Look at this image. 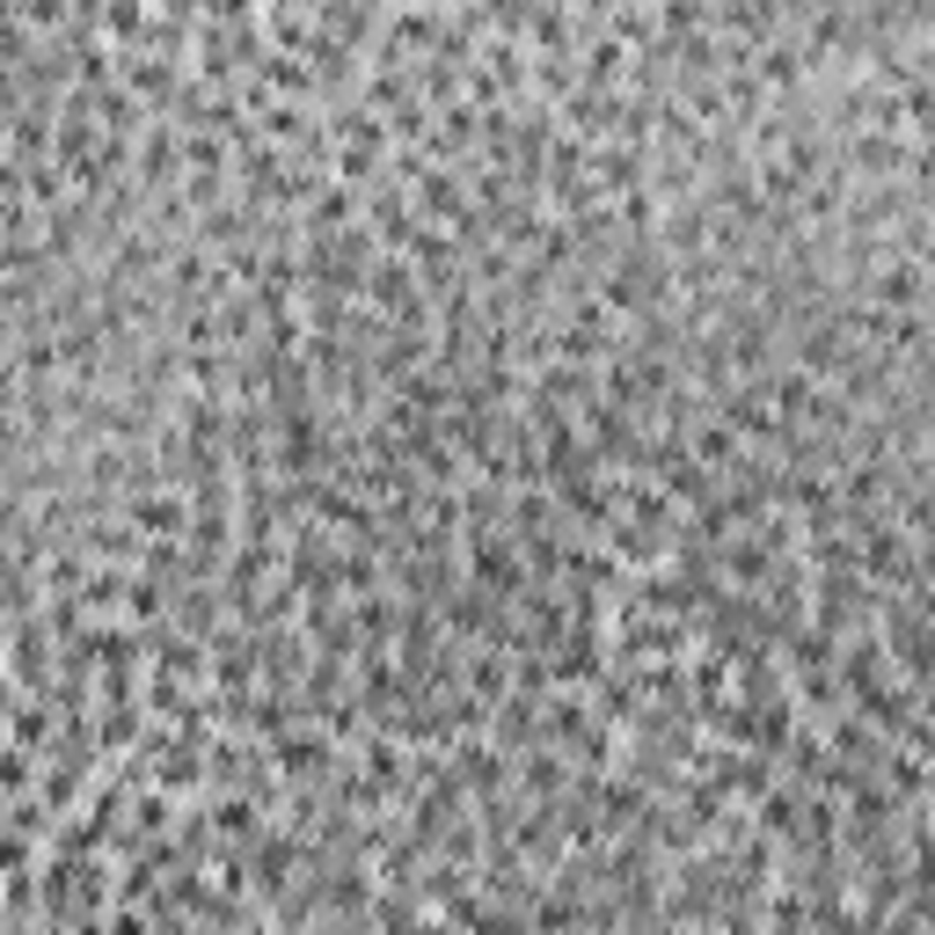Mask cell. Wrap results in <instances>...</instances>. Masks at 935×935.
I'll return each mask as SVG.
<instances>
[{
  "instance_id": "obj_1",
  "label": "cell",
  "mask_w": 935,
  "mask_h": 935,
  "mask_svg": "<svg viewBox=\"0 0 935 935\" xmlns=\"http://www.w3.org/2000/svg\"><path fill=\"white\" fill-rule=\"evenodd\" d=\"M914 293H921V271L914 264H892L884 278H877V300H884V307H906Z\"/></svg>"
},
{
  "instance_id": "obj_2",
  "label": "cell",
  "mask_w": 935,
  "mask_h": 935,
  "mask_svg": "<svg viewBox=\"0 0 935 935\" xmlns=\"http://www.w3.org/2000/svg\"><path fill=\"white\" fill-rule=\"evenodd\" d=\"M278 760H285V774H315V760H322V738H285Z\"/></svg>"
},
{
  "instance_id": "obj_3",
  "label": "cell",
  "mask_w": 935,
  "mask_h": 935,
  "mask_svg": "<svg viewBox=\"0 0 935 935\" xmlns=\"http://www.w3.org/2000/svg\"><path fill=\"white\" fill-rule=\"evenodd\" d=\"M928 264H935V249H928Z\"/></svg>"
}]
</instances>
